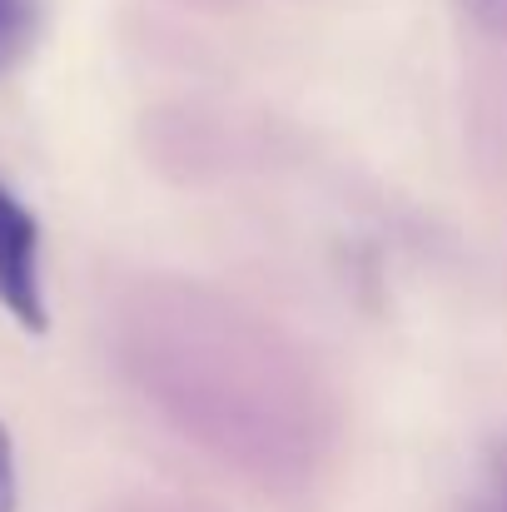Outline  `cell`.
I'll use <instances>...</instances> for the list:
<instances>
[{
	"label": "cell",
	"instance_id": "cell-4",
	"mask_svg": "<svg viewBox=\"0 0 507 512\" xmlns=\"http://www.w3.org/2000/svg\"><path fill=\"white\" fill-rule=\"evenodd\" d=\"M458 10H463L483 35H507V0H458Z\"/></svg>",
	"mask_w": 507,
	"mask_h": 512
},
{
	"label": "cell",
	"instance_id": "cell-5",
	"mask_svg": "<svg viewBox=\"0 0 507 512\" xmlns=\"http://www.w3.org/2000/svg\"><path fill=\"white\" fill-rule=\"evenodd\" d=\"M20 503V488H15V443L0 423V512H15Z\"/></svg>",
	"mask_w": 507,
	"mask_h": 512
},
{
	"label": "cell",
	"instance_id": "cell-2",
	"mask_svg": "<svg viewBox=\"0 0 507 512\" xmlns=\"http://www.w3.org/2000/svg\"><path fill=\"white\" fill-rule=\"evenodd\" d=\"M40 35V0H0V75L15 70Z\"/></svg>",
	"mask_w": 507,
	"mask_h": 512
},
{
	"label": "cell",
	"instance_id": "cell-3",
	"mask_svg": "<svg viewBox=\"0 0 507 512\" xmlns=\"http://www.w3.org/2000/svg\"><path fill=\"white\" fill-rule=\"evenodd\" d=\"M468 512H507V438L488 448V493Z\"/></svg>",
	"mask_w": 507,
	"mask_h": 512
},
{
	"label": "cell",
	"instance_id": "cell-1",
	"mask_svg": "<svg viewBox=\"0 0 507 512\" xmlns=\"http://www.w3.org/2000/svg\"><path fill=\"white\" fill-rule=\"evenodd\" d=\"M0 309L25 334L50 329L45 279H40V219L10 184H0Z\"/></svg>",
	"mask_w": 507,
	"mask_h": 512
}]
</instances>
